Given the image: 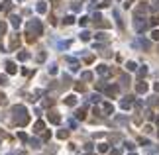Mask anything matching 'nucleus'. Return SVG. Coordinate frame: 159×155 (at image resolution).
Segmentation results:
<instances>
[{
	"label": "nucleus",
	"mask_w": 159,
	"mask_h": 155,
	"mask_svg": "<svg viewBox=\"0 0 159 155\" xmlns=\"http://www.w3.org/2000/svg\"><path fill=\"white\" fill-rule=\"evenodd\" d=\"M12 112H14V122L18 124V126H28V122H30V116H28L26 106H22V104H16V106H12Z\"/></svg>",
	"instance_id": "1"
},
{
	"label": "nucleus",
	"mask_w": 159,
	"mask_h": 155,
	"mask_svg": "<svg viewBox=\"0 0 159 155\" xmlns=\"http://www.w3.org/2000/svg\"><path fill=\"white\" fill-rule=\"evenodd\" d=\"M6 73H8V75H16V73H18V69H16V63H12V61H6Z\"/></svg>",
	"instance_id": "2"
},
{
	"label": "nucleus",
	"mask_w": 159,
	"mask_h": 155,
	"mask_svg": "<svg viewBox=\"0 0 159 155\" xmlns=\"http://www.w3.org/2000/svg\"><path fill=\"white\" fill-rule=\"evenodd\" d=\"M49 122L51 124H59L61 122V116H59L57 112H49Z\"/></svg>",
	"instance_id": "3"
},
{
	"label": "nucleus",
	"mask_w": 159,
	"mask_h": 155,
	"mask_svg": "<svg viewBox=\"0 0 159 155\" xmlns=\"http://www.w3.org/2000/svg\"><path fill=\"white\" fill-rule=\"evenodd\" d=\"M35 132L39 133V132H43V130H45V122H43V120H37V122H35Z\"/></svg>",
	"instance_id": "4"
},
{
	"label": "nucleus",
	"mask_w": 159,
	"mask_h": 155,
	"mask_svg": "<svg viewBox=\"0 0 159 155\" xmlns=\"http://www.w3.org/2000/svg\"><path fill=\"white\" fill-rule=\"evenodd\" d=\"M112 110H114V108H112V104H110V102H104V104H102V112L106 114V116H108V114H112Z\"/></svg>",
	"instance_id": "5"
},
{
	"label": "nucleus",
	"mask_w": 159,
	"mask_h": 155,
	"mask_svg": "<svg viewBox=\"0 0 159 155\" xmlns=\"http://www.w3.org/2000/svg\"><path fill=\"white\" fill-rule=\"evenodd\" d=\"M65 104H67V106H75V104H77V96H75V94L67 96V98H65Z\"/></svg>",
	"instance_id": "6"
},
{
	"label": "nucleus",
	"mask_w": 159,
	"mask_h": 155,
	"mask_svg": "<svg viewBox=\"0 0 159 155\" xmlns=\"http://www.w3.org/2000/svg\"><path fill=\"white\" fill-rule=\"evenodd\" d=\"M18 45H20V37H18V35H14V37H12V41H10V49H16Z\"/></svg>",
	"instance_id": "7"
},
{
	"label": "nucleus",
	"mask_w": 159,
	"mask_h": 155,
	"mask_svg": "<svg viewBox=\"0 0 159 155\" xmlns=\"http://www.w3.org/2000/svg\"><path fill=\"white\" fill-rule=\"evenodd\" d=\"M96 73H98V75H108V67H106V65L96 67Z\"/></svg>",
	"instance_id": "8"
},
{
	"label": "nucleus",
	"mask_w": 159,
	"mask_h": 155,
	"mask_svg": "<svg viewBox=\"0 0 159 155\" xmlns=\"http://www.w3.org/2000/svg\"><path fill=\"white\" fill-rule=\"evenodd\" d=\"M136 90H137V92H145V90H147V85H145V83H137Z\"/></svg>",
	"instance_id": "9"
},
{
	"label": "nucleus",
	"mask_w": 159,
	"mask_h": 155,
	"mask_svg": "<svg viewBox=\"0 0 159 155\" xmlns=\"http://www.w3.org/2000/svg\"><path fill=\"white\" fill-rule=\"evenodd\" d=\"M57 137H59V139H67L69 132H67V130H61V132H57Z\"/></svg>",
	"instance_id": "10"
},
{
	"label": "nucleus",
	"mask_w": 159,
	"mask_h": 155,
	"mask_svg": "<svg viewBox=\"0 0 159 155\" xmlns=\"http://www.w3.org/2000/svg\"><path fill=\"white\" fill-rule=\"evenodd\" d=\"M116 92H118V87H108V89H106V94H108V96H114Z\"/></svg>",
	"instance_id": "11"
},
{
	"label": "nucleus",
	"mask_w": 159,
	"mask_h": 155,
	"mask_svg": "<svg viewBox=\"0 0 159 155\" xmlns=\"http://www.w3.org/2000/svg\"><path fill=\"white\" fill-rule=\"evenodd\" d=\"M108 149H110L108 143H100V145H98V151H100V153H108Z\"/></svg>",
	"instance_id": "12"
},
{
	"label": "nucleus",
	"mask_w": 159,
	"mask_h": 155,
	"mask_svg": "<svg viewBox=\"0 0 159 155\" xmlns=\"http://www.w3.org/2000/svg\"><path fill=\"white\" fill-rule=\"evenodd\" d=\"M10 20H12V26H14V28H18V26H20V18H18V16H12Z\"/></svg>",
	"instance_id": "13"
},
{
	"label": "nucleus",
	"mask_w": 159,
	"mask_h": 155,
	"mask_svg": "<svg viewBox=\"0 0 159 155\" xmlns=\"http://www.w3.org/2000/svg\"><path fill=\"white\" fill-rule=\"evenodd\" d=\"M81 77H83V81H91V79H92V73H89V71H85V73H83Z\"/></svg>",
	"instance_id": "14"
},
{
	"label": "nucleus",
	"mask_w": 159,
	"mask_h": 155,
	"mask_svg": "<svg viewBox=\"0 0 159 155\" xmlns=\"http://www.w3.org/2000/svg\"><path fill=\"white\" fill-rule=\"evenodd\" d=\"M28 53H26V51H20V53H18V59H20V61H26V59H28Z\"/></svg>",
	"instance_id": "15"
},
{
	"label": "nucleus",
	"mask_w": 159,
	"mask_h": 155,
	"mask_svg": "<svg viewBox=\"0 0 159 155\" xmlns=\"http://www.w3.org/2000/svg\"><path fill=\"white\" fill-rule=\"evenodd\" d=\"M18 137H20L22 141H30V137H28V135H26L24 132H18Z\"/></svg>",
	"instance_id": "16"
},
{
	"label": "nucleus",
	"mask_w": 159,
	"mask_h": 155,
	"mask_svg": "<svg viewBox=\"0 0 159 155\" xmlns=\"http://www.w3.org/2000/svg\"><path fill=\"white\" fill-rule=\"evenodd\" d=\"M0 85H2V87L8 85V77H0Z\"/></svg>",
	"instance_id": "17"
},
{
	"label": "nucleus",
	"mask_w": 159,
	"mask_h": 155,
	"mask_svg": "<svg viewBox=\"0 0 159 155\" xmlns=\"http://www.w3.org/2000/svg\"><path fill=\"white\" fill-rule=\"evenodd\" d=\"M4 32H6V24H4V22H0V35H2Z\"/></svg>",
	"instance_id": "18"
},
{
	"label": "nucleus",
	"mask_w": 159,
	"mask_h": 155,
	"mask_svg": "<svg viewBox=\"0 0 159 155\" xmlns=\"http://www.w3.org/2000/svg\"><path fill=\"white\" fill-rule=\"evenodd\" d=\"M75 22V18H73V16H67V18H65V24H73Z\"/></svg>",
	"instance_id": "19"
},
{
	"label": "nucleus",
	"mask_w": 159,
	"mask_h": 155,
	"mask_svg": "<svg viewBox=\"0 0 159 155\" xmlns=\"http://www.w3.org/2000/svg\"><path fill=\"white\" fill-rule=\"evenodd\" d=\"M77 118L83 120V118H85V110H79V112H77Z\"/></svg>",
	"instance_id": "20"
},
{
	"label": "nucleus",
	"mask_w": 159,
	"mask_h": 155,
	"mask_svg": "<svg viewBox=\"0 0 159 155\" xmlns=\"http://www.w3.org/2000/svg\"><path fill=\"white\" fill-rule=\"evenodd\" d=\"M30 143L34 145V147H39V139H30Z\"/></svg>",
	"instance_id": "21"
},
{
	"label": "nucleus",
	"mask_w": 159,
	"mask_h": 155,
	"mask_svg": "<svg viewBox=\"0 0 159 155\" xmlns=\"http://www.w3.org/2000/svg\"><path fill=\"white\" fill-rule=\"evenodd\" d=\"M49 137H51V132H43V141H47Z\"/></svg>",
	"instance_id": "22"
},
{
	"label": "nucleus",
	"mask_w": 159,
	"mask_h": 155,
	"mask_svg": "<svg viewBox=\"0 0 159 155\" xmlns=\"http://www.w3.org/2000/svg\"><path fill=\"white\" fill-rule=\"evenodd\" d=\"M89 37H91V35H89V33H87V32H83V33H81V39H85V41H87Z\"/></svg>",
	"instance_id": "23"
},
{
	"label": "nucleus",
	"mask_w": 159,
	"mask_h": 155,
	"mask_svg": "<svg viewBox=\"0 0 159 155\" xmlns=\"http://www.w3.org/2000/svg\"><path fill=\"white\" fill-rule=\"evenodd\" d=\"M126 67H128L130 71H136V63H128V65H126Z\"/></svg>",
	"instance_id": "24"
},
{
	"label": "nucleus",
	"mask_w": 159,
	"mask_h": 155,
	"mask_svg": "<svg viewBox=\"0 0 159 155\" xmlns=\"http://www.w3.org/2000/svg\"><path fill=\"white\" fill-rule=\"evenodd\" d=\"M37 10H39V12H45V4H43V2H41V4H39V6H37Z\"/></svg>",
	"instance_id": "25"
},
{
	"label": "nucleus",
	"mask_w": 159,
	"mask_h": 155,
	"mask_svg": "<svg viewBox=\"0 0 159 155\" xmlns=\"http://www.w3.org/2000/svg\"><path fill=\"white\" fill-rule=\"evenodd\" d=\"M6 102V96H4V92H0V104H4Z\"/></svg>",
	"instance_id": "26"
},
{
	"label": "nucleus",
	"mask_w": 159,
	"mask_h": 155,
	"mask_svg": "<svg viewBox=\"0 0 159 155\" xmlns=\"http://www.w3.org/2000/svg\"><path fill=\"white\" fill-rule=\"evenodd\" d=\"M151 37H153V39H159V32H157V30H155V32L151 33Z\"/></svg>",
	"instance_id": "27"
},
{
	"label": "nucleus",
	"mask_w": 159,
	"mask_h": 155,
	"mask_svg": "<svg viewBox=\"0 0 159 155\" xmlns=\"http://www.w3.org/2000/svg\"><path fill=\"white\" fill-rule=\"evenodd\" d=\"M155 90H157V92H159V83H157V85H155Z\"/></svg>",
	"instance_id": "28"
},
{
	"label": "nucleus",
	"mask_w": 159,
	"mask_h": 155,
	"mask_svg": "<svg viewBox=\"0 0 159 155\" xmlns=\"http://www.w3.org/2000/svg\"><path fill=\"white\" fill-rule=\"evenodd\" d=\"M2 49H4V45H2V41H0V51H2Z\"/></svg>",
	"instance_id": "29"
},
{
	"label": "nucleus",
	"mask_w": 159,
	"mask_h": 155,
	"mask_svg": "<svg viewBox=\"0 0 159 155\" xmlns=\"http://www.w3.org/2000/svg\"><path fill=\"white\" fill-rule=\"evenodd\" d=\"M130 155H136V153H130Z\"/></svg>",
	"instance_id": "30"
},
{
	"label": "nucleus",
	"mask_w": 159,
	"mask_h": 155,
	"mask_svg": "<svg viewBox=\"0 0 159 155\" xmlns=\"http://www.w3.org/2000/svg\"><path fill=\"white\" fill-rule=\"evenodd\" d=\"M0 143H2V141H0Z\"/></svg>",
	"instance_id": "31"
}]
</instances>
